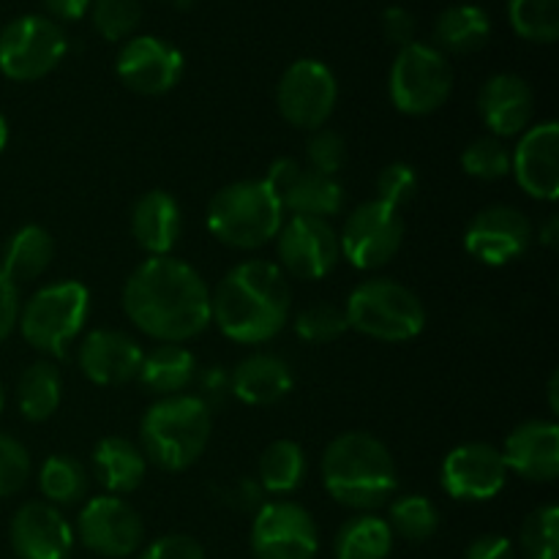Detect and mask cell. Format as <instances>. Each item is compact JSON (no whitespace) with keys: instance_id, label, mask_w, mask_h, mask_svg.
I'll return each mask as SVG.
<instances>
[{"instance_id":"9","label":"cell","mask_w":559,"mask_h":559,"mask_svg":"<svg viewBox=\"0 0 559 559\" xmlns=\"http://www.w3.org/2000/svg\"><path fill=\"white\" fill-rule=\"evenodd\" d=\"M66 49V33L52 16H16L0 31V71L14 82L44 80L58 69Z\"/></svg>"},{"instance_id":"23","label":"cell","mask_w":559,"mask_h":559,"mask_svg":"<svg viewBox=\"0 0 559 559\" xmlns=\"http://www.w3.org/2000/svg\"><path fill=\"white\" fill-rule=\"evenodd\" d=\"M478 112L491 136H519L533 126L535 93L519 74H495L480 85Z\"/></svg>"},{"instance_id":"13","label":"cell","mask_w":559,"mask_h":559,"mask_svg":"<svg viewBox=\"0 0 559 559\" xmlns=\"http://www.w3.org/2000/svg\"><path fill=\"white\" fill-rule=\"evenodd\" d=\"M320 530L314 516L293 500L262 502L251 522L254 559H314Z\"/></svg>"},{"instance_id":"26","label":"cell","mask_w":559,"mask_h":559,"mask_svg":"<svg viewBox=\"0 0 559 559\" xmlns=\"http://www.w3.org/2000/svg\"><path fill=\"white\" fill-rule=\"evenodd\" d=\"M93 469L109 495L123 497L142 486L147 475V459L142 448L126 437H102L93 448Z\"/></svg>"},{"instance_id":"51","label":"cell","mask_w":559,"mask_h":559,"mask_svg":"<svg viewBox=\"0 0 559 559\" xmlns=\"http://www.w3.org/2000/svg\"><path fill=\"white\" fill-rule=\"evenodd\" d=\"M3 402H5V391H3V382H0V409H3Z\"/></svg>"},{"instance_id":"15","label":"cell","mask_w":559,"mask_h":559,"mask_svg":"<svg viewBox=\"0 0 559 559\" xmlns=\"http://www.w3.org/2000/svg\"><path fill=\"white\" fill-rule=\"evenodd\" d=\"M262 180L276 191L284 213H293V216H314L331 222L344 207V186L331 175L314 173L293 156L271 162Z\"/></svg>"},{"instance_id":"11","label":"cell","mask_w":559,"mask_h":559,"mask_svg":"<svg viewBox=\"0 0 559 559\" xmlns=\"http://www.w3.org/2000/svg\"><path fill=\"white\" fill-rule=\"evenodd\" d=\"M404 216L380 200H369L355 207L338 233L342 257L358 271L385 267L402 251Z\"/></svg>"},{"instance_id":"32","label":"cell","mask_w":559,"mask_h":559,"mask_svg":"<svg viewBox=\"0 0 559 559\" xmlns=\"http://www.w3.org/2000/svg\"><path fill=\"white\" fill-rule=\"evenodd\" d=\"M260 489L273 497H287L300 489L306 478V453L295 440H273L257 464Z\"/></svg>"},{"instance_id":"20","label":"cell","mask_w":559,"mask_h":559,"mask_svg":"<svg viewBox=\"0 0 559 559\" xmlns=\"http://www.w3.org/2000/svg\"><path fill=\"white\" fill-rule=\"evenodd\" d=\"M9 540L16 559H69L74 549V530L60 508L33 500L11 516Z\"/></svg>"},{"instance_id":"29","label":"cell","mask_w":559,"mask_h":559,"mask_svg":"<svg viewBox=\"0 0 559 559\" xmlns=\"http://www.w3.org/2000/svg\"><path fill=\"white\" fill-rule=\"evenodd\" d=\"M55 260V238L49 229L38 224H25L9 238L3 249V267L0 271L14 284L33 282L41 276Z\"/></svg>"},{"instance_id":"35","label":"cell","mask_w":559,"mask_h":559,"mask_svg":"<svg viewBox=\"0 0 559 559\" xmlns=\"http://www.w3.org/2000/svg\"><path fill=\"white\" fill-rule=\"evenodd\" d=\"M508 22L533 44H555L559 38V0H508Z\"/></svg>"},{"instance_id":"4","label":"cell","mask_w":559,"mask_h":559,"mask_svg":"<svg viewBox=\"0 0 559 559\" xmlns=\"http://www.w3.org/2000/svg\"><path fill=\"white\" fill-rule=\"evenodd\" d=\"M213 435L211 407L205 399L178 393L158 399L140 424L142 453L164 473H183L194 467L207 451Z\"/></svg>"},{"instance_id":"40","label":"cell","mask_w":559,"mask_h":559,"mask_svg":"<svg viewBox=\"0 0 559 559\" xmlns=\"http://www.w3.org/2000/svg\"><path fill=\"white\" fill-rule=\"evenodd\" d=\"M418 189H420L418 173H415L413 164L407 162H393L377 173V180H374L377 200L385 202V205H391L393 211L399 213H402V207H407L409 202L415 200Z\"/></svg>"},{"instance_id":"25","label":"cell","mask_w":559,"mask_h":559,"mask_svg":"<svg viewBox=\"0 0 559 559\" xmlns=\"http://www.w3.org/2000/svg\"><path fill=\"white\" fill-rule=\"evenodd\" d=\"M295 385L293 366L273 353H254L235 366L229 391L249 407H271L282 402Z\"/></svg>"},{"instance_id":"43","label":"cell","mask_w":559,"mask_h":559,"mask_svg":"<svg viewBox=\"0 0 559 559\" xmlns=\"http://www.w3.org/2000/svg\"><path fill=\"white\" fill-rule=\"evenodd\" d=\"M140 559H207L205 549H202L200 540H194L191 535H162L153 544H147L142 549Z\"/></svg>"},{"instance_id":"36","label":"cell","mask_w":559,"mask_h":559,"mask_svg":"<svg viewBox=\"0 0 559 559\" xmlns=\"http://www.w3.org/2000/svg\"><path fill=\"white\" fill-rule=\"evenodd\" d=\"M522 559H559V511L557 506H540L524 519L519 530Z\"/></svg>"},{"instance_id":"41","label":"cell","mask_w":559,"mask_h":559,"mask_svg":"<svg viewBox=\"0 0 559 559\" xmlns=\"http://www.w3.org/2000/svg\"><path fill=\"white\" fill-rule=\"evenodd\" d=\"M344 164H347V142H344V136L333 129L311 131L309 142H306V167L336 178Z\"/></svg>"},{"instance_id":"24","label":"cell","mask_w":559,"mask_h":559,"mask_svg":"<svg viewBox=\"0 0 559 559\" xmlns=\"http://www.w3.org/2000/svg\"><path fill=\"white\" fill-rule=\"evenodd\" d=\"M183 233L178 200L164 189H151L131 207V235L147 257H167Z\"/></svg>"},{"instance_id":"10","label":"cell","mask_w":559,"mask_h":559,"mask_svg":"<svg viewBox=\"0 0 559 559\" xmlns=\"http://www.w3.org/2000/svg\"><path fill=\"white\" fill-rule=\"evenodd\" d=\"M338 102L336 74L317 58L287 66L276 87V107L289 126L304 131L325 129Z\"/></svg>"},{"instance_id":"2","label":"cell","mask_w":559,"mask_h":559,"mask_svg":"<svg viewBox=\"0 0 559 559\" xmlns=\"http://www.w3.org/2000/svg\"><path fill=\"white\" fill-rule=\"evenodd\" d=\"M293 317V289L271 260H246L211 293V322L233 342L257 347L276 338Z\"/></svg>"},{"instance_id":"22","label":"cell","mask_w":559,"mask_h":559,"mask_svg":"<svg viewBox=\"0 0 559 559\" xmlns=\"http://www.w3.org/2000/svg\"><path fill=\"white\" fill-rule=\"evenodd\" d=\"M508 473L530 484H555L559 475V426L533 418L519 424L500 448Z\"/></svg>"},{"instance_id":"3","label":"cell","mask_w":559,"mask_h":559,"mask_svg":"<svg viewBox=\"0 0 559 559\" xmlns=\"http://www.w3.org/2000/svg\"><path fill=\"white\" fill-rule=\"evenodd\" d=\"M322 484L338 502L358 513H371L399 491V473L391 451L369 431H347L328 442L322 453Z\"/></svg>"},{"instance_id":"18","label":"cell","mask_w":559,"mask_h":559,"mask_svg":"<svg viewBox=\"0 0 559 559\" xmlns=\"http://www.w3.org/2000/svg\"><path fill=\"white\" fill-rule=\"evenodd\" d=\"M183 52L167 38L131 36L120 47L115 71L129 91L140 96H164L173 91L183 76Z\"/></svg>"},{"instance_id":"47","label":"cell","mask_w":559,"mask_h":559,"mask_svg":"<svg viewBox=\"0 0 559 559\" xmlns=\"http://www.w3.org/2000/svg\"><path fill=\"white\" fill-rule=\"evenodd\" d=\"M93 0H44L47 11L52 14V20H63V22H74L82 20V16L91 11Z\"/></svg>"},{"instance_id":"46","label":"cell","mask_w":559,"mask_h":559,"mask_svg":"<svg viewBox=\"0 0 559 559\" xmlns=\"http://www.w3.org/2000/svg\"><path fill=\"white\" fill-rule=\"evenodd\" d=\"M16 317H20V289L0 271V342L14 333Z\"/></svg>"},{"instance_id":"28","label":"cell","mask_w":559,"mask_h":559,"mask_svg":"<svg viewBox=\"0 0 559 559\" xmlns=\"http://www.w3.org/2000/svg\"><path fill=\"white\" fill-rule=\"evenodd\" d=\"M491 38V16L473 3H459L442 11L435 22V41L442 55H473Z\"/></svg>"},{"instance_id":"6","label":"cell","mask_w":559,"mask_h":559,"mask_svg":"<svg viewBox=\"0 0 559 559\" xmlns=\"http://www.w3.org/2000/svg\"><path fill=\"white\" fill-rule=\"evenodd\" d=\"M349 331L374 342H413L426 328V306L415 289L396 278H366L349 293L344 304Z\"/></svg>"},{"instance_id":"33","label":"cell","mask_w":559,"mask_h":559,"mask_svg":"<svg viewBox=\"0 0 559 559\" xmlns=\"http://www.w3.org/2000/svg\"><path fill=\"white\" fill-rule=\"evenodd\" d=\"M38 489L49 506H76L87 495V469L69 453H55V456L44 459L41 469H38Z\"/></svg>"},{"instance_id":"38","label":"cell","mask_w":559,"mask_h":559,"mask_svg":"<svg viewBox=\"0 0 559 559\" xmlns=\"http://www.w3.org/2000/svg\"><path fill=\"white\" fill-rule=\"evenodd\" d=\"M462 169L469 178L486 180V183L502 180L511 175V151L497 136H478L462 151Z\"/></svg>"},{"instance_id":"50","label":"cell","mask_w":559,"mask_h":559,"mask_svg":"<svg viewBox=\"0 0 559 559\" xmlns=\"http://www.w3.org/2000/svg\"><path fill=\"white\" fill-rule=\"evenodd\" d=\"M5 145H9V120L0 112V153L5 151Z\"/></svg>"},{"instance_id":"14","label":"cell","mask_w":559,"mask_h":559,"mask_svg":"<svg viewBox=\"0 0 559 559\" xmlns=\"http://www.w3.org/2000/svg\"><path fill=\"white\" fill-rule=\"evenodd\" d=\"M76 535L87 551L104 559H126L145 544V522L140 513L115 495H98L82 506Z\"/></svg>"},{"instance_id":"42","label":"cell","mask_w":559,"mask_h":559,"mask_svg":"<svg viewBox=\"0 0 559 559\" xmlns=\"http://www.w3.org/2000/svg\"><path fill=\"white\" fill-rule=\"evenodd\" d=\"M31 453L20 440L0 435V500L16 495L31 478Z\"/></svg>"},{"instance_id":"39","label":"cell","mask_w":559,"mask_h":559,"mask_svg":"<svg viewBox=\"0 0 559 559\" xmlns=\"http://www.w3.org/2000/svg\"><path fill=\"white\" fill-rule=\"evenodd\" d=\"M91 20L107 41H129L142 22L140 0H93Z\"/></svg>"},{"instance_id":"7","label":"cell","mask_w":559,"mask_h":559,"mask_svg":"<svg viewBox=\"0 0 559 559\" xmlns=\"http://www.w3.org/2000/svg\"><path fill=\"white\" fill-rule=\"evenodd\" d=\"M87 314H91V293L85 284L63 278L38 287L25 304H20L16 328L33 349L63 358L66 349L85 328Z\"/></svg>"},{"instance_id":"21","label":"cell","mask_w":559,"mask_h":559,"mask_svg":"<svg viewBox=\"0 0 559 559\" xmlns=\"http://www.w3.org/2000/svg\"><path fill=\"white\" fill-rule=\"evenodd\" d=\"M145 349L134 336L115 328H98L91 331L80 344L76 364L82 374L98 388H118L136 380Z\"/></svg>"},{"instance_id":"12","label":"cell","mask_w":559,"mask_h":559,"mask_svg":"<svg viewBox=\"0 0 559 559\" xmlns=\"http://www.w3.org/2000/svg\"><path fill=\"white\" fill-rule=\"evenodd\" d=\"M276 257L284 276L298 282H320L336 271L342 260L338 233L328 218L289 216L276 235Z\"/></svg>"},{"instance_id":"45","label":"cell","mask_w":559,"mask_h":559,"mask_svg":"<svg viewBox=\"0 0 559 559\" xmlns=\"http://www.w3.org/2000/svg\"><path fill=\"white\" fill-rule=\"evenodd\" d=\"M462 559H516V549H513V540L506 535H480L473 544L464 549Z\"/></svg>"},{"instance_id":"17","label":"cell","mask_w":559,"mask_h":559,"mask_svg":"<svg viewBox=\"0 0 559 559\" xmlns=\"http://www.w3.org/2000/svg\"><path fill=\"white\" fill-rule=\"evenodd\" d=\"M533 238V222L519 207L489 205L475 213L464 229V249L484 265L502 267L527 254Z\"/></svg>"},{"instance_id":"31","label":"cell","mask_w":559,"mask_h":559,"mask_svg":"<svg viewBox=\"0 0 559 559\" xmlns=\"http://www.w3.org/2000/svg\"><path fill=\"white\" fill-rule=\"evenodd\" d=\"M393 538L388 522L377 513H358L338 527L333 540L336 559H388L393 551Z\"/></svg>"},{"instance_id":"1","label":"cell","mask_w":559,"mask_h":559,"mask_svg":"<svg viewBox=\"0 0 559 559\" xmlns=\"http://www.w3.org/2000/svg\"><path fill=\"white\" fill-rule=\"evenodd\" d=\"M131 325L158 344H183L211 325V287L178 257H147L123 284Z\"/></svg>"},{"instance_id":"16","label":"cell","mask_w":559,"mask_h":559,"mask_svg":"<svg viewBox=\"0 0 559 559\" xmlns=\"http://www.w3.org/2000/svg\"><path fill=\"white\" fill-rule=\"evenodd\" d=\"M508 475L500 448L491 442H464L442 459L440 484L453 500L486 502L506 489Z\"/></svg>"},{"instance_id":"19","label":"cell","mask_w":559,"mask_h":559,"mask_svg":"<svg viewBox=\"0 0 559 559\" xmlns=\"http://www.w3.org/2000/svg\"><path fill=\"white\" fill-rule=\"evenodd\" d=\"M511 175L519 189L540 202L559 197V126L557 120L530 126L519 134L516 151H511Z\"/></svg>"},{"instance_id":"49","label":"cell","mask_w":559,"mask_h":559,"mask_svg":"<svg viewBox=\"0 0 559 559\" xmlns=\"http://www.w3.org/2000/svg\"><path fill=\"white\" fill-rule=\"evenodd\" d=\"M546 391H549V407H551V413L557 415V409H559V399H557V393H559V374H557V371H551L549 388H546Z\"/></svg>"},{"instance_id":"30","label":"cell","mask_w":559,"mask_h":559,"mask_svg":"<svg viewBox=\"0 0 559 559\" xmlns=\"http://www.w3.org/2000/svg\"><path fill=\"white\" fill-rule=\"evenodd\" d=\"M63 402V377L49 360H36L27 366L16 382V407L31 424H44L58 413Z\"/></svg>"},{"instance_id":"8","label":"cell","mask_w":559,"mask_h":559,"mask_svg":"<svg viewBox=\"0 0 559 559\" xmlns=\"http://www.w3.org/2000/svg\"><path fill=\"white\" fill-rule=\"evenodd\" d=\"M388 93L393 107L409 118H424L445 107L453 93V69L448 55L424 41L402 47L393 58Z\"/></svg>"},{"instance_id":"37","label":"cell","mask_w":559,"mask_h":559,"mask_svg":"<svg viewBox=\"0 0 559 559\" xmlns=\"http://www.w3.org/2000/svg\"><path fill=\"white\" fill-rule=\"evenodd\" d=\"M293 328L309 344H331L349 331L344 306L331 304V300H317V304L300 309Z\"/></svg>"},{"instance_id":"5","label":"cell","mask_w":559,"mask_h":559,"mask_svg":"<svg viewBox=\"0 0 559 559\" xmlns=\"http://www.w3.org/2000/svg\"><path fill=\"white\" fill-rule=\"evenodd\" d=\"M284 218L287 213L265 180H235L213 194L205 222L218 243L254 251L276 240Z\"/></svg>"},{"instance_id":"27","label":"cell","mask_w":559,"mask_h":559,"mask_svg":"<svg viewBox=\"0 0 559 559\" xmlns=\"http://www.w3.org/2000/svg\"><path fill=\"white\" fill-rule=\"evenodd\" d=\"M197 358L183 344H158L142 355L136 380L156 396H178L194 382Z\"/></svg>"},{"instance_id":"48","label":"cell","mask_w":559,"mask_h":559,"mask_svg":"<svg viewBox=\"0 0 559 559\" xmlns=\"http://www.w3.org/2000/svg\"><path fill=\"white\" fill-rule=\"evenodd\" d=\"M557 240H559V218L551 213V216H546L544 224H538V243L546 246V249H557Z\"/></svg>"},{"instance_id":"34","label":"cell","mask_w":559,"mask_h":559,"mask_svg":"<svg viewBox=\"0 0 559 559\" xmlns=\"http://www.w3.org/2000/svg\"><path fill=\"white\" fill-rule=\"evenodd\" d=\"M385 522L399 538L409 540V544H424V540L435 538L440 530V511L429 497L404 495L391 500Z\"/></svg>"},{"instance_id":"44","label":"cell","mask_w":559,"mask_h":559,"mask_svg":"<svg viewBox=\"0 0 559 559\" xmlns=\"http://www.w3.org/2000/svg\"><path fill=\"white\" fill-rule=\"evenodd\" d=\"M382 33L399 49L407 47L415 41V16L402 5H391V9L382 11Z\"/></svg>"}]
</instances>
